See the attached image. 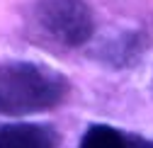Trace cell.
Instances as JSON below:
<instances>
[{"label":"cell","mask_w":153,"mask_h":148,"mask_svg":"<svg viewBox=\"0 0 153 148\" xmlns=\"http://www.w3.org/2000/svg\"><path fill=\"white\" fill-rule=\"evenodd\" d=\"M71 80L61 70L36 61H0V114L29 117L61 107Z\"/></svg>","instance_id":"obj_1"},{"label":"cell","mask_w":153,"mask_h":148,"mask_svg":"<svg viewBox=\"0 0 153 148\" xmlns=\"http://www.w3.org/2000/svg\"><path fill=\"white\" fill-rule=\"evenodd\" d=\"M27 24L36 41L63 51L80 49L95 36V15L85 0H34Z\"/></svg>","instance_id":"obj_2"},{"label":"cell","mask_w":153,"mask_h":148,"mask_svg":"<svg viewBox=\"0 0 153 148\" xmlns=\"http://www.w3.org/2000/svg\"><path fill=\"white\" fill-rule=\"evenodd\" d=\"M59 129L44 121H7L0 124V148H59Z\"/></svg>","instance_id":"obj_3"},{"label":"cell","mask_w":153,"mask_h":148,"mask_svg":"<svg viewBox=\"0 0 153 148\" xmlns=\"http://www.w3.org/2000/svg\"><path fill=\"white\" fill-rule=\"evenodd\" d=\"M143 51H146V41L141 34H124V36H117L112 44L105 46L102 58L112 68H129V66L141 61Z\"/></svg>","instance_id":"obj_4"},{"label":"cell","mask_w":153,"mask_h":148,"mask_svg":"<svg viewBox=\"0 0 153 148\" xmlns=\"http://www.w3.org/2000/svg\"><path fill=\"white\" fill-rule=\"evenodd\" d=\"M131 136L134 134L112 124H90L78 148H131Z\"/></svg>","instance_id":"obj_5"},{"label":"cell","mask_w":153,"mask_h":148,"mask_svg":"<svg viewBox=\"0 0 153 148\" xmlns=\"http://www.w3.org/2000/svg\"><path fill=\"white\" fill-rule=\"evenodd\" d=\"M131 148H153V138H143L139 134L131 136Z\"/></svg>","instance_id":"obj_6"}]
</instances>
